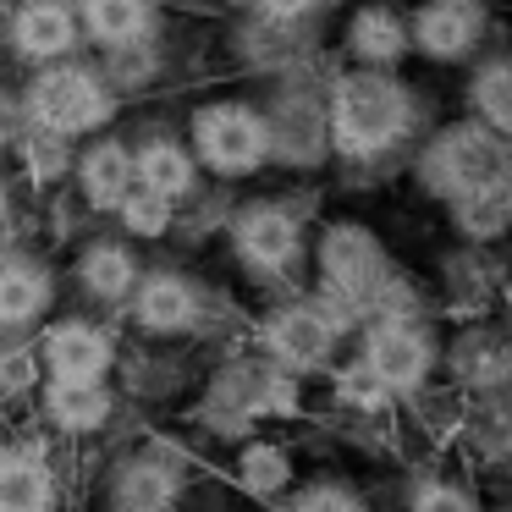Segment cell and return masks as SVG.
<instances>
[{
    "label": "cell",
    "instance_id": "ba28073f",
    "mask_svg": "<svg viewBox=\"0 0 512 512\" xmlns=\"http://www.w3.org/2000/svg\"><path fill=\"white\" fill-rule=\"evenodd\" d=\"M353 358L397 397H419L441 380V325L435 320H364L353 331Z\"/></svg>",
    "mask_w": 512,
    "mask_h": 512
},
{
    "label": "cell",
    "instance_id": "2e32d148",
    "mask_svg": "<svg viewBox=\"0 0 512 512\" xmlns=\"http://www.w3.org/2000/svg\"><path fill=\"white\" fill-rule=\"evenodd\" d=\"M452 457L485 490L501 485L512 496V386L507 391H485V397H468L463 435H457Z\"/></svg>",
    "mask_w": 512,
    "mask_h": 512
},
{
    "label": "cell",
    "instance_id": "f546056e",
    "mask_svg": "<svg viewBox=\"0 0 512 512\" xmlns=\"http://www.w3.org/2000/svg\"><path fill=\"white\" fill-rule=\"evenodd\" d=\"M78 28L100 50L138 45L155 28V0H78Z\"/></svg>",
    "mask_w": 512,
    "mask_h": 512
},
{
    "label": "cell",
    "instance_id": "484cf974",
    "mask_svg": "<svg viewBox=\"0 0 512 512\" xmlns=\"http://www.w3.org/2000/svg\"><path fill=\"white\" fill-rule=\"evenodd\" d=\"M463 116L485 122L490 133H501L512 144V45L485 50L463 78Z\"/></svg>",
    "mask_w": 512,
    "mask_h": 512
},
{
    "label": "cell",
    "instance_id": "277c9868",
    "mask_svg": "<svg viewBox=\"0 0 512 512\" xmlns=\"http://www.w3.org/2000/svg\"><path fill=\"white\" fill-rule=\"evenodd\" d=\"M353 331H358V320L342 303L320 298V292H298V298L270 303L254 320V353L298 380H320L347 353Z\"/></svg>",
    "mask_w": 512,
    "mask_h": 512
},
{
    "label": "cell",
    "instance_id": "f35d334b",
    "mask_svg": "<svg viewBox=\"0 0 512 512\" xmlns=\"http://www.w3.org/2000/svg\"><path fill=\"white\" fill-rule=\"evenodd\" d=\"M501 199H507V210H512V171H507V182H501Z\"/></svg>",
    "mask_w": 512,
    "mask_h": 512
},
{
    "label": "cell",
    "instance_id": "8992f818",
    "mask_svg": "<svg viewBox=\"0 0 512 512\" xmlns=\"http://www.w3.org/2000/svg\"><path fill=\"white\" fill-rule=\"evenodd\" d=\"M199 463L177 435H144L105 468V512H182Z\"/></svg>",
    "mask_w": 512,
    "mask_h": 512
},
{
    "label": "cell",
    "instance_id": "1f68e13d",
    "mask_svg": "<svg viewBox=\"0 0 512 512\" xmlns=\"http://www.w3.org/2000/svg\"><path fill=\"white\" fill-rule=\"evenodd\" d=\"M270 512H386V507L347 474H309V479H298Z\"/></svg>",
    "mask_w": 512,
    "mask_h": 512
},
{
    "label": "cell",
    "instance_id": "603a6c76",
    "mask_svg": "<svg viewBox=\"0 0 512 512\" xmlns=\"http://www.w3.org/2000/svg\"><path fill=\"white\" fill-rule=\"evenodd\" d=\"M56 309V276L34 254H0V336L17 342Z\"/></svg>",
    "mask_w": 512,
    "mask_h": 512
},
{
    "label": "cell",
    "instance_id": "836d02e7",
    "mask_svg": "<svg viewBox=\"0 0 512 512\" xmlns=\"http://www.w3.org/2000/svg\"><path fill=\"white\" fill-rule=\"evenodd\" d=\"M45 386V364H39L34 342H6L0 347V402H28Z\"/></svg>",
    "mask_w": 512,
    "mask_h": 512
},
{
    "label": "cell",
    "instance_id": "ab89813d",
    "mask_svg": "<svg viewBox=\"0 0 512 512\" xmlns=\"http://www.w3.org/2000/svg\"><path fill=\"white\" fill-rule=\"evenodd\" d=\"M490 6H496V0H490Z\"/></svg>",
    "mask_w": 512,
    "mask_h": 512
},
{
    "label": "cell",
    "instance_id": "44dd1931",
    "mask_svg": "<svg viewBox=\"0 0 512 512\" xmlns=\"http://www.w3.org/2000/svg\"><path fill=\"white\" fill-rule=\"evenodd\" d=\"M397 512H496V501L468 468H452L446 457H424L402 474Z\"/></svg>",
    "mask_w": 512,
    "mask_h": 512
},
{
    "label": "cell",
    "instance_id": "30bf717a",
    "mask_svg": "<svg viewBox=\"0 0 512 512\" xmlns=\"http://www.w3.org/2000/svg\"><path fill=\"white\" fill-rule=\"evenodd\" d=\"M116 116V89L89 67H67V61H50L34 72L28 83V122L45 127V133L78 138L94 133Z\"/></svg>",
    "mask_w": 512,
    "mask_h": 512
},
{
    "label": "cell",
    "instance_id": "f1b7e54d",
    "mask_svg": "<svg viewBox=\"0 0 512 512\" xmlns=\"http://www.w3.org/2000/svg\"><path fill=\"white\" fill-rule=\"evenodd\" d=\"M133 171L149 193H160L171 204L193 199V188H199V160H193V149L182 138H144L133 149Z\"/></svg>",
    "mask_w": 512,
    "mask_h": 512
},
{
    "label": "cell",
    "instance_id": "3957f363",
    "mask_svg": "<svg viewBox=\"0 0 512 512\" xmlns=\"http://www.w3.org/2000/svg\"><path fill=\"white\" fill-rule=\"evenodd\" d=\"M408 166H413V188L424 199H435L441 210H452V204L479 199V193L507 182L512 144L501 133H490L485 122H474V116H452L441 127H424Z\"/></svg>",
    "mask_w": 512,
    "mask_h": 512
},
{
    "label": "cell",
    "instance_id": "d6986e66",
    "mask_svg": "<svg viewBox=\"0 0 512 512\" xmlns=\"http://www.w3.org/2000/svg\"><path fill=\"white\" fill-rule=\"evenodd\" d=\"M67 485L45 435L0 441V512H61Z\"/></svg>",
    "mask_w": 512,
    "mask_h": 512
},
{
    "label": "cell",
    "instance_id": "7c38bea8",
    "mask_svg": "<svg viewBox=\"0 0 512 512\" xmlns=\"http://www.w3.org/2000/svg\"><path fill=\"white\" fill-rule=\"evenodd\" d=\"M512 276V259L501 248H479V243H452L435 259V320H490L501 303V287Z\"/></svg>",
    "mask_w": 512,
    "mask_h": 512
},
{
    "label": "cell",
    "instance_id": "9a60e30c",
    "mask_svg": "<svg viewBox=\"0 0 512 512\" xmlns=\"http://www.w3.org/2000/svg\"><path fill=\"white\" fill-rule=\"evenodd\" d=\"M270 122V160L287 171H320L331 160V127H325V89L287 83L265 111Z\"/></svg>",
    "mask_w": 512,
    "mask_h": 512
},
{
    "label": "cell",
    "instance_id": "60d3db41",
    "mask_svg": "<svg viewBox=\"0 0 512 512\" xmlns=\"http://www.w3.org/2000/svg\"><path fill=\"white\" fill-rule=\"evenodd\" d=\"M507 6H512V0H507Z\"/></svg>",
    "mask_w": 512,
    "mask_h": 512
},
{
    "label": "cell",
    "instance_id": "e575fe53",
    "mask_svg": "<svg viewBox=\"0 0 512 512\" xmlns=\"http://www.w3.org/2000/svg\"><path fill=\"white\" fill-rule=\"evenodd\" d=\"M116 215H122V226L133 237H166L171 232V199L149 193L144 182H133V188H127V199L116 204Z\"/></svg>",
    "mask_w": 512,
    "mask_h": 512
},
{
    "label": "cell",
    "instance_id": "4316f807",
    "mask_svg": "<svg viewBox=\"0 0 512 512\" xmlns=\"http://www.w3.org/2000/svg\"><path fill=\"white\" fill-rule=\"evenodd\" d=\"M138 182L133 171V149L122 144V138H100V144L83 149L78 160V188H83V204L89 210H116V204L127 199V188Z\"/></svg>",
    "mask_w": 512,
    "mask_h": 512
},
{
    "label": "cell",
    "instance_id": "52a82bcc",
    "mask_svg": "<svg viewBox=\"0 0 512 512\" xmlns=\"http://www.w3.org/2000/svg\"><path fill=\"white\" fill-rule=\"evenodd\" d=\"M232 254L254 281L287 287L309 265V210L298 199H248L232 210Z\"/></svg>",
    "mask_w": 512,
    "mask_h": 512
},
{
    "label": "cell",
    "instance_id": "9c48e42d",
    "mask_svg": "<svg viewBox=\"0 0 512 512\" xmlns=\"http://www.w3.org/2000/svg\"><path fill=\"white\" fill-rule=\"evenodd\" d=\"M193 133V160L215 177L237 182V177H254V171L270 166V122L259 105L248 100H210L193 111L188 122Z\"/></svg>",
    "mask_w": 512,
    "mask_h": 512
},
{
    "label": "cell",
    "instance_id": "4dcf8cb0",
    "mask_svg": "<svg viewBox=\"0 0 512 512\" xmlns=\"http://www.w3.org/2000/svg\"><path fill=\"white\" fill-rule=\"evenodd\" d=\"M138 276H144V270H138L133 248H122V243H89L78 254V287L89 292L94 303H105V309L133 298Z\"/></svg>",
    "mask_w": 512,
    "mask_h": 512
},
{
    "label": "cell",
    "instance_id": "ac0fdd59",
    "mask_svg": "<svg viewBox=\"0 0 512 512\" xmlns=\"http://www.w3.org/2000/svg\"><path fill=\"white\" fill-rule=\"evenodd\" d=\"M39 364L45 380H111L122 369V347L94 320H50L39 336Z\"/></svg>",
    "mask_w": 512,
    "mask_h": 512
},
{
    "label": "cell",
    "instance_id": "6da1fadb",
    "mask_svg": "<svg viewBox=\"0 0 512 512\" xmlns=\"http://www.w3.org/2000/svg\"><path fill=\"white\" fill-rule=\"evenodd\" d=\"M331 160L353 171H386L424 138V94L402 72L342 67L325 83Z\"/></svg>",
    "mask_w": 512,
    "mask_h": 512
},
{
    "label": "cell",
    "instance_id": "7402d4cb",
    "mask_svg": "<svg viewBox=\"0 0 512 512\" xmlns=\"http://www.w3.org/2000/svg\"><path fill=\"white\" fill-rule=\"evenodd\" d=\"M226 479H232V490L243 501H254V507H276L303 474H298V452H292V441L259 430V435H248V441L232 446V468H226Z\"/></svg>",
    "mask_w": 512,
    "mask_h": 512
},
{
    "label": "cell",
    "instance_id": "83f0119b",
    "mask_svg": "<svg viewBox=\"0 0 512 512\" xmlns=\"http://www.w3.org/2000/svg\"><path fill=\"white\" fill-rule=\"evenodd\" d=\"M320 380H325V408H331L336 419H386V413H397V397H391L353 353L336 358Z\"/></svg>",
    "mask_w": 512,
    "mask_h": 512
},
{
    "label": "cell",
    "instance_id": "8d00e7d4",
    "mask_svg": "<svg viewBox=\"0 0 512 512\" xmlns=\"http://www.w3.org/2000/svg\"><path fill=\"white\" fill-rule=\"evenodd\" d=\"M248 6H254V17H265V23H309L325 0H248Z\"/></svg>",
    "mask_w": 512,
    "mask_h": 512
},
{
    "label": "cell",
    "instance_id": "7a4b0ae2",
    "mask_svg": "<svg viewBox=\"0 0 512 512\" xmlns=\"http://www.w3.org/2000/svg\"><path fill=\"white\" fill-rule=\"evenodd\" d=\"M303 413H309V380L265 364L259 353H226L204 375L188 419L210 441L237 446L248 435H259L265 424H298Z\"/></svg>",
    "mask_w": 512,
    "mask_h": 512
},
{
    "label": "cell",
    "instance_id": "8fae6325",
    "mask_svg": "<svg viewBox=\"0 0 512 512\" xmlns=\"http://www.w3.org/2000/svg\"><path fill=\"white\" fill-rule=\"evenodd\" d=\"M490 34H496L490 0H419L408 12L413 56L430 67H474L490 50Z\"/></svg>",
    "mask_w": 512,
    "mask_h": 512
},
{
    "label": "cell",
    "instance_id": "e0dca14e",
    "mask_svg": "<svg viewBox=\"0 0 512 512\" xmlns=\"http://www.w3.org/2000/svg\"><path fill=\"white\" fill-rule=\"evenodd\" d=\"M34 397H39V424L56 441H94V435L111 430L116 408H122L111 380H45Z\"/></svg>",
    "mask_w": 512,
    "mask_h": 512
},
{
    "label": "cell",
    "instance_id": "ffe728a7",
    "mask_svg": "<svg viewBox=\"0 0 512 512\" xmlns=\"http://www.w3.org/2000/svg\"><path fill=\"white\" fill-rule=\"evenodd\" d=\"M342 56L347 67H369V72H402V61L413 56L408 39V12L391 0H364L353 6L342 28Z\"/></svg>",
    "mask_w": 512,
    "mask_h": 512
},
{
    "label": "cell",
    "instance_id": "cb8c5ba5",
    "mask_svg": "<svg viewBox=\"0 0 512 512\" xmlns=\"http://www.w3.org/2000/svg\"><path fill=\"white\" fill-rule=\"evenodd\" d=\"M6 39H12V50L23 61L50 67V61H61L72 45H78V17H72L67 0H23Z\"/></svg>",
    "mask_w": 512,
    "mask_h": 512
},
{
    "label": "cell",
    "instance_id": "74e56055",
    "mask_svg": "<svg viewBox=\"0 0 512 512\" xmlns=\"http://www.w3.org/2000/svg\"><path fill=\"white\" fill-rule=\"evenodd\" d=\"M6 215H12V188L0 182V226H6Z\"/></svg>",
    "mask_w": 512,
    "mask_h": 512
},
{
    "label": "cell",
    "instance_id": "d6a6232c",
    "mask_svg": "<svg viewBox=\"0 0 512 512\" xmlns=\"http://www.w3.org/2000/svg\"><path fill=\"white\" fill-rule=\"evenodd\" d=\"M446 226H452L457 243H479V248H501L512 237V210L501 199V188L479 193V199H463L446 210Z\"/></svg>",
    "mask_w": 512,
    "mask_h": 512
},
{
    "label": "cell",
    "instance_id": "5bb4252c",
    "mask_svg": "<svg viewBox=\"0 0 512 512\" xmlns=\"http://www.w3.org/2000/svg\"><path fill=\"white\" fill-rule=\"evenodd\" d=\"M127 314H133V325L144 336L177 342V336L210 331L215 325V298L199 287V281L182 276V270H149V276H138L133 298H127Z\"/></svg>",
    "mask_w": 512,
    "mask_h": 512
},
{
    "label": "cell",
    "instance_id": "4fadbf2b",
    "mask_svg": "<svg viewBox=\"0 0 512 512\" xmlns=\"http://www.w3.org/2000/svg\"><path fill=\"white\" fill-rule=\"evenodd\" d=\"M441 380L463 397H485V391L512 386V331L490 314V320H463L441 336Z\"/></svg>",
    "mask_w": 512,
    "mask_h": 512
},
{
    "label": "cell",
    "instance_id": "d590c367",
    "mask_svg": "<svg viewBox=\"0 0 512 512\" xmlns=\"http://www.w3.org/2000/svg\"><path fill=\"white\" fill-rule=\"evenodd\" d=\"M23 160H28V171H34L39 182L61 177V166H67V138L45 133V127H28L23 133Z\"/></svg>",
    "mask_w": 512,
    "mask_h": 512
},
{
    "label": "cell",
    "instance_id": "5b68a950",
    "mask_svg": "<svg viewBox=\"0 0 512 512\" xmlns=\"http://www.w3.org/2000/svg\"><path fill=\"white\" fill-rule=\"evenodd\" d=\"M309 265H314V292L331 303H342L358 325L369 320L380 287L397 276V259H391L386 237L364 221H325L320 237L309 243Z\"/></svg>",
    "mask_w": 512,
    "mask_h": 512
},
{
    "label": "cell",
    "instance_id": "d4e9b609",
    "mask_svg": "<svg viewBox=\"0 0 512 512\" xmlns=\"http://www.w3.org/2000/svg\"><path fill=\"white\" fill-rule=\"evenodd\" d=\"M463 413H468L463 391H452L446 380H435V386L419 391V397L402 402V430H408L430 457H452L457 435H463Z\"/></svg>",
    "mask_w": 512,
    "mask_h": 512
}]
</instances>
